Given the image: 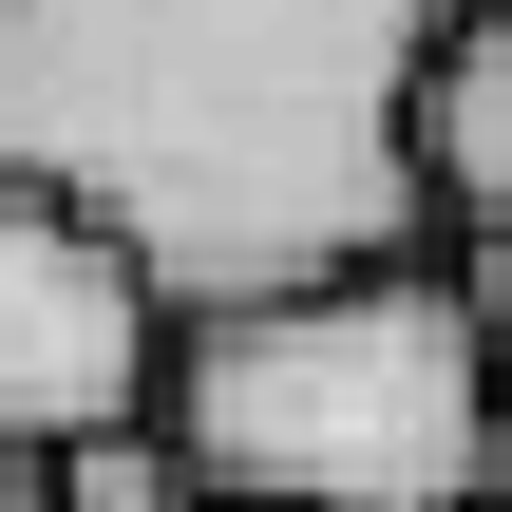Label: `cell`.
I'll return each mask as SVG.
<instances>
[{"label":"cell","instance_id":"cell-7","mask_svg":"<svg viewBox=\"0 0 512 512\" xmlns=\"http://www.w3.org/2000/svg\"><path fill=\"white\" fill-rule=\"evenodd\" d=\"M0 512H57V456L38 437H0Z\"/></svg>","mask_w":512,"mask_h":512},{"label":"cell","instance_id":"cell-2","mask_svg":"<svg viewBox=\"0 0 512 512\" xmlns=\"http://www.w3.org/2000/svg\"><path fill=\"white\" fill-rule=\"evenodd\" d=\"M152 418L209 475V512H456L512 456L475 304L418 247H361V266H304V285L190 304L171 361H152Z\"/></svg>","mask_w":512,"mask_h":512},{"label":"cell","instance_id":"cell-1","mask_svg":"<svg viewBox=\"0 0 512 512\" xmlns=\"http://www.w3.org/2000/svg\"><path fill=\"white\" fill-rule=\"evenodd\" d=\"M437 0H0V171L76 190L133 285L247 304L418 247L399 76Z\"/></svg>","mask_w":512,"mask_h":512},{"label":"cell","instance_id":"cell-5","mask_svg":"<svg viewBox=\"0 0 512 512\" xmlns=\"http://www.w3.org/2000/svg\"><path fill=\"white\" fill-rule=\"evenodd\" d=\"M57 512H209V475L171 456V418H114V437H57Z\"/></svg>","mask_w":512,"mask_h":512},{"label":"cell","instance_id":"cell-8","mask_svg":"<svg viewBox=\"0 0 512 512\" xmlns=\"http://www.w3.org/2000/svg\"><path fill=\"white\" fill-rule=\"evenodd\" d=\"M456 512H512V456H494V475H475V494H456Z\"/></svg>","mask_w":512,"mask_h":512},{"label":"cell","instance_id":"cell-4","mask_svg":"<svg viewBox=\"0 0 512 512\" xmlns=\"http://www.w3.org/2000/svg\"><path fill=\"white\" fill-rule=\"evenodd\" d=\"M399 171L437 228H512V0H437L399 76Z\"/></svg>","mask_w":512,"mask_h":512},{"label":"cell","instance_id":"cell-3","mask_svg":"<svg viewBox=\"0 0 512 512\" xmlns=\"http://www.w3.org/2000/svg\"><path fill=\"white\" fill-rule=\"evenodd\" d=\"M152 361H171V304L133 285V247L76 209V190H38V171H0V437H114V418H152Z\"/></svg>","mask_w":512,"mask_h":512},{"label":"cell","instance_id":"cell-6","mask_svg":"<svg viewBox=\"0 0 512 512\" xmlns=\"http://www.w3.org/2000/svg\"><path fill=\"white\" fill-rule=\"evenodd\" d=\"M456 304H475V361H494V418H512V228H475V266H456Z\"/></svg>","mask_w":512,"mask_h":512}]
</instances>
